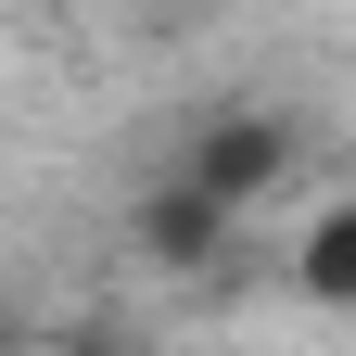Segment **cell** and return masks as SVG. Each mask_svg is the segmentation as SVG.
<instances>
[{
    "mask_svg": "<svg viewBox=\"0 0 356 356\" xmlns=\"http://www.w3.org/2000/svg\"><path fill=\"white\" fill-rule=\"evenodd\" d=\"M293 293H305V305H331V318H356V191L318 204V216L293 229Z\"/></svg>",
    "mask_w": 356,
    "mask_h": 356,
    "instance_id": "3",
    "label": "cell"
},
{
    "mask_svg": "<svg viewBox=\"0 0 356 356\" xmlns=\"http://www.w3.org/2000/svg\"><path fill=\"white\" fill-rule=\"evenodd\" d=\"M64 356H140V343H64Z\"/></svg>",
    "mask_w": 356,
    "mask_h": 356,
    "instance_id": "4",
    "label": "cell"
},
{
    "mask_svg": "<svg viewBox=\"0 0 356 356\" xmlns=\"http://www.w3.org/2000/svg\"><path fill=\"white\" fill-rule=\"evenodd\" d=\"M178 165H191L216 204H242V216H254V204H280V191H293L305 127H293L280 102H216V115H191V127H178Z\"/></svg>",
    "mask_w": 356,
    "mask_h": 356,
    "instance_id": "1",
    "label": "cell"
},
{
    "mask_svg": "<svg viewBox=\"0 0 356 356\" xmlns=\"http://www.w3.org/2000/svg\"><path fill=\"white\" fill-rule=\"evenodd\" d=\"M229 242H242V204H216L191 165H153L140 178V204H127V254L140 267H165V280H216V267H229Z\"/></svg>",
    "mask_w": 356,
    "mask_h": 356,
    "instance_id": "2",
    "label": "cell"
}]
</instances>
